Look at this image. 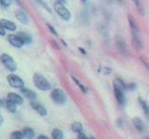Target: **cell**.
I'll return each mask as SVG.
<instances>
[{"mask_svg": "<svg viewBox=\"0 0 149 139\" xmlns=\"http://www.w3.org/2000/svg\"><path fill=\"white\" fill-rule=\"evenodd\" d=\"M65 1H56L53 5V8L55 12L64 21H69L71 19V13L68 9L63 6Z\"/></svg>", "mask_w": 149, "mask_h": 139, "instance_id": "277c9868", "label": "cell"}, {"mask_svg": "<svg viewBox=\"0 0 149 139\" xmlns=\"http://www.w3.org/2000/svg\"><path fill=\"white\" fill-rule=\"evenodd\" d=\"M22 132L20 131H14L10 133V139H23Z\"/></svg>", "mask_w": 149, "mask_h": 139, "instance_id": "603a6c76", "label": "cell"}, {"mask_svg": "<svg viewBox=\"0 0 149 139\" xmlns=\"http://www.w3.org/2000/svg\"><path fill=\"white\" fill-rule=\"evenodd\" d=\"M1 62L5 66V68L8 69L9 72L17 71V63L15 62V60L13 59L11 56H9L8 54L3 53L1 55Z\"/></svg>", "mask_w": 149, "mask_h": 139, "instance_id": "8992f818", "label": "cell"}, {"mask_svg": "<svg viewBox=\"0 0 149 139\" xmlns=\"http://www.w3.org/2000/svg\"><path fill=\"white\" fill-rule=\"evenodd\" d=\"M126 85H125L124 82L119 78L116 79L113 83V88H114L116 99L118 100V103L122 106L125 105V103H126V98H125V95H124V91L126 90Z\"/></svg>", "mask_w": 149, "mask_h": 139, "instance_id": "7a4b0ae2", "label": "cell"}, {"mask_svg": "<svg viewBox=\"0 0 149 139\" xmlns=\"http://www.w3.org/2000/svg\"><path fill=\"white\" fill-rule=\"evenodd\" d=\"M132 122L134 124L135 128H136V130H138V132L143 133L144 131V129H146V125H144L143 122L140 118H138V117L133 118L132 119Z\"/></svg>", "mask_w": 149, "mask_h": 139, "instance_id": "9a60e30c", "label": "cell"}, {"mask_svg": "<svg viewBox=\"0 0 149 139\" xmlns=\"http://www.w3.org/2000/svg\"><path fill=\"white\" fill-rule=\"evenodd\" d=\"M78 49H79V51H80V52H81V53H83L84 55H86V51H85V50H84V49H83L82 47H78Z\"/></svg>", "mask_w": 149, "mask_h": 139, "instance_id": "4dcf8cb0", "label": "cell"}, {"mask_svg": "<svg viewBox=\"0 0 149 139\" xmlns=\"http://www.w3.org/2000/svg\"><path fill=\"white\" fill-rule=\"evenodd\" d=\"M47 26H48V28H49V30L52 32V34L55 35V36H58V34H57V32H56V30L54 29V28L51 26L50 24H49V23H47Z\"/></svg>", "mask_w": 149, "mask_h": 139, "instance_id": "484cf974", "label": "cell"}, {"mask_svg": "<svg viewBox=\"0 0 149 139\" xmlns=\"http://www.w3.org/2000/svg\"><path fill=\"white\" fill-rule=\"evenodd\" d=\"M133 3L135 4V6H136V8H138V11L140 12V14H142V15H143L144 12H143V8L142 6V4L140 1H137V0H135V1H133Z\"/></svg>", "mask_w": 149, "mask_h": 139, "instance_id": "cb8c5ba5", "label": "cell"}, {"mask_svg": "<svg viewBox=\"0 0 149 139\" xmlns=\"http://www.w3.org/2000/svg\"><path fill=\"white\" fill-rule=\"evenodd\" d=\"M50 97H51V99L53 100L54 103L58 105H63L65 104V102L67 100L65 93L62 89H59V88H56V89L52 90V92H51V94H50Z\"/></svg>", "mask_w": 149, "mask_h": 139, "instance_id": "5b68a950", "label": "cell"}, {"mask_svg": "<svg viewBox=\"0 0 149 139\" xmlns=\"http://www.w3.org/2000/svg\"><path fill=\"white\" fill-rule=\"evenodd\" d=\"M77 139H88V138L85 136V134H84V133H79V134H78Z\"/></svg>", "mask_w": 149, "mask_h": 139, "instance_id": "f1b7e54d", "label": "cell"}, {"mask_svg": "<svg viewBox=\"0 0 149 139\" xmlns=\"http://www.w3.org/2000/svg\"><path fill=\"white\" fill-rule=\"evenodd\" d=\"M144 139H149V136H147L146 138H144Z\"/></svg>", "mask_w": 149, "mask_h": 139, "instance_id": "1f68e13d", "label": "cell"}, {"mask_svg": "<svg viewBox=\"0 0 149 139\" xmlns=\"http://www.w3.org/2000/svg\"><path fill=\"white\" fill-rule=\"evenodd\" d=\"M8 41L9 42V44L11 45L15 46V47L20 48L22 46L24 45L23 41L21 39V37L19 36L18 34H8Z\"/></svg>", "mask_w": 149, "mask_h": 139, "instance_id": "ba28073f", "label": "cell"}, {"mask_svg": "<svg viewBox=\"0 0 149 139\" xmlns=\"http://www.w3.org/2000/svg\"><path fill=\"white\" fill-rule=\"evenodd\" d=\"M0 34H1L2 36H4L5 34H6V29H5V28L1 25H0Z\"/></svg>", "mask_w": 149, "mask_h": 139, "instance_id": "83f0119b", "label": "cell"}, {"mask_svg": "<svg viewBox=\"0 0 149 139\" xmlns=\"http://www.w3.org/2000/svg\"><path fill=\"white\" fill-rule=\"evenodd\" d=\"M7 99H8L9 101L13 102V103H15L16 105H22V104H23L22 97L20 95L16 94V93H9V94H8Z\"/></svg>", "mask_w": 149, "mask_h": 139, "instance_id": "30bf717a", "label": "cell"}, {"mask_svg": "<svg viewBox=\"0 0 149 139\" xmlns=\"http://www.w3.org/2000/svg\"><path fill=\"white\" fill-rule=\"evenodd\" d=\"M139 102H140V105L142 106V108L143 109V112L146 114V118L149 120V105L146 103V101L143 99L142 97H139Z\"/></svg>", "mask_w": 149, "mask_h": 139, "instance_id": "d6986e66", "label": "cell"}, {"mask_svg": "<svg viewBox=\"0 0 149 139\" xmlns=\"http://www.w3.org/2000/svg\"><path fill=\"white\" fill-rule=\"evenodd\" d=\"M21 93H22V96H24L26 98H28L29 100L34 101V100L36 99V94L33 90L29 89V88H25V87L22 88Z\"/></svg>", "mask_w": 149, "mask_h": 139, "instance_id": "8fae6325", "label": "cell"}, {"mask_svg": "<svg viewBox=\"0 0 149 139\" xmlns=\"http://www.w3.org/2000/svg\"><path fill=\"white\" fill-rule=\"evenodd\" d=\"M31 107L33 108V109L36 110L40 116H46L47 114H48V112H47V109H45V107L42 106L40 103H38V102L32 101L31 102Z\"/></svg>", "mask_w": 149, "mask_h": 139, "instance_id": "9c48e42d", "label": "cell"}, {"mask_svg": "<svg viewBox=\"0 0 149 139\" xmlns=\"http://www.w3.org/2000/svg\"><path fill=\"white\" fill-rule=\"evenodd\" d=\"M0 5H1V7L3 8H8L9 6L11 5V1H9V0H1V2H0Z\"/></svg>", "mask_w": 149, "mask_h": 139, "instance_id": "d4e9b609", "label": "cell"}, {"mask_svg": "<svg viewBox=\"0 0 149 139\" xmlns=\"http://www.w3.org/2000/svg\"><path fill=\"white\" fill-rule=\"evenodd\" d=\"M2 106L5 107L6 109L8 110L9 112H11V113L16 112V104L13 103L11 101H9L8 99H7V100L2 99Z\"/></svg>", "mask_w": 149, "mask_h": 139, "instance_id": "5bb4252c", "label": "cell"}, {"mask_svg": "<svg viewBox=\"0 0 149 139\" xmlns=\"http://www.w3.org/2000/svg\"><path fill=\"white\" fill-rule=\"evenodd\" d=\"M37 139H49V137L48 136H44V134H40V136L37 137Z\"/></svg>", "mask_w": 149, "mask_h": 139, "instance_id": "f546056e", "label": "cell"}, {"mask_svg": "<svg viewBox=\"0 0 149 139\" xmlns=\"http://www.w3.org/2000/svg\"><path fill=\"white\" fill-rule=\"evenodd\" d=\"M0 24L1 26H3L5 29L8 30V31H15L17 29V26L14 22L10 21H8V20H5V19H2L1 21H0Z\"/></svg>", "mask_w": 149, "mask_h": 139, "instance_id": "7c38bea8", "label": "cell"}, {"mask_svg": "<svg viewBox=\"0 0 149 139\" xmlns=\"http://www.w3.org/2000/svg\"><path fill=\"white\" fill-rule=\"evenodd\" d=\"M116 46H118V50L120 51L121 53H123L125 54L126 53V51H127V46H126V44H125V42L124 40L121 38L120 36H118L116 37Z\"/></svg>", "mask_w": 149, "mask_h": 139, "instance_id": "2e32d148", "label": "cell"}, {"mask_svg": "<svg viewBox=\"0 0 149 139\" xmlns=\"http://www.w3.org/2000/svg\"><path fill=\"white\" fill-rule=\"evenodd\" d=\"M8 85L13 88H20V89H22L24 86V82L22 81V79L20 76L15 75V74L8 75Z\"/></svg>", "mask_w": 149, "mask_h": 139, "instance_id": "52a82bcc", "label": "cell"}, {"mask_svg": "<svg viewBox=\"0 0 149 139\" xmlns=\"http://www.w3.org/2000/svg\"><path fill=\"white\" fill-rule=\"evenodd\" d=\"M111 73H112V70L110 68H107V67L104 68V74L107 75V74H111Z\"/></svg>", "mask_w": 149, "mask_h": 139, "instance_id": "4316f807", "label": "cell"}, {"mask_svg": "<svg viewBox=\"0 0 149 139\" xmlns=\"http://www.w3.org/2000/svg\"><path fill=\"white\" fill-rule=\"evenodd\" d=\"M71 129H72V131L74 133H77L78 134L82 133V132H83V125H82L81 122H74L72 124Z\"/></svg>", "mask_w": 149, "mask_h": 139, "instance_id": "ffe728a7", "label": "cell"}, {"mask_svg": "<svg viewBox=\"0 0 149 139\" xmlns=\"http://www.w3.org/2000/svg\"><path fill=\"white\" fill-rule=\"evenodd\" d=\"M17 34L21 37V39L23 41V43L24 44H31L32 43L33 39H32V36L30 34H26V32H18Z\"/></svg>", "mask_w": 149, "mask_h": 139, "instance_id": "ac0fdd59", "label": "cell"}, {"mask_svg": "<svg viewBox=\"0 0 149 139\" xmlns=\"http://www.w3.org/2000/svg\"><path fill=\"white\" fill-rule=\"evenodd\" d=\"M51 137H52V139H64L63 131L57 128L52 130V132H51Z\"/></svg>", "mask_w": 149, "mask_h": 139, "instance_id": "44dd1931", "label": "cell"}, {"mask_svg": "<svg viewBox=\"0 0 149 139\" xmlns=\"http://www.w3.org/2000/svg\"><path fill=\"white\" fill-rule=\"evenodd\" d=\"M22 134L26 139H33L35 137V132L34 130L30 127H25L22 129Z\"/></svg>", "mask_w": 149, "mask_h": 139, "instance_id": "e0dca14e", "label": "cell"}, {"mask_svg": "<svg viewBox=\"0 0 149 139\" xmlns=\"http://www.w3.org/2000/svg\"><path fill=\"white\" fill-rule=\"evenodd\" d=\"M33 82H34V85L38 88L39 90H42V91H48L51 87L49 82L40 73L34 74V76H33Z\"/></svg>", "mask_w": 149, "mask_h": 139, "instance_id": "3957f363", "label": "cell"}, {"mask_svg": "<svg viewBox=\"0 0 149 139\" xmlns=\"http://www.w3.org/2000/svg\"><path fill=\"white\" fill-rule=\"evenodd\" d=\"M72 80H73V81H74V83H77V86L79 87V89H80V90H81V91H82V92L84 93V94H86V93H87V91H88V90H87V88L85 87V85H84L83 83H81L80 82H79V81L77 80V77H74V75L72 76Z\"/></svg>", "mask_w": 149, "mask_h": 139, "instance_id": "7402d4cb", "label": "cell"}, {"mask_svg": "<svg viewBox=\"0 0 149 139\" xmlns=\"http://www.w3.org/2000/svg\"><path fill=\"white\" fill-rule=\"evenodd\" d=\"M128 21H129V24L130 28V34H132V45L137 51H139L143 47V43L141 40V37H140V31L138 28V24L136 21L134 20V18L132 15L129 14L128 15Z\"/></svg>", "mask_w": 149, "mask_h": 139, "instance_id": "6da1fadb", "label": "cell"}, {"mask_svg": "<svg viewBox=\"0 0 149 139\" xmlns=\"http://www.w3.org/2000/svg\"><path fill=\"white\" fill-rule=\"evenodd\" d=\"M15 17L17 18V20L19 21L22 23V24H28V23H29V19H28L27 15L22 10H16Z\"/></svg>", "mask_w": 149, "mask_h": 139, "instance_id": "4fadbf2b", "label": "cell"}]
</instances>
